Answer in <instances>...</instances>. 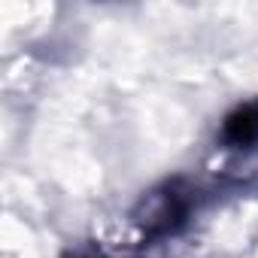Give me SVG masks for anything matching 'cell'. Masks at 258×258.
Returning <instances> with one entry per match:
<instances>
[{
  "label": "cell",
  "instance_id": "6da1fadb",
  "mask_svg": "<svg viewBox=\"0 0 258 258\" xmlns=\"http://www.w3.org/2000/svg\"><path fill=\"white\" fill-rule=\"evenodd\" d=\"M225 140L234 146H249L258 140V106H240L225 121Z\"/></svg>",
  "mask_w": 258,
  "mask_h": 258
}]
</instances>
